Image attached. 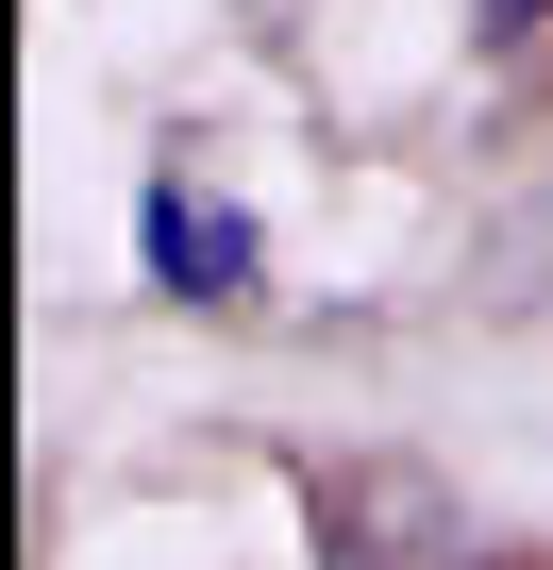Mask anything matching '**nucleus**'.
Here are the masks:
<instances>
[{
	"label": "nucleus",
	"mask_w": 553,
	"mask_h": 570,
	"mask_svg": "<svg viewBox=\"0 0 553 570\" xmlns=\"http://www.w3.org/2000/svg\"><path fill=\"white\" fill-rule=\"evenodd\" d=\"M319 570H486V520L453 503V470L353 453V470H319Z\"/></svg>",
	"instance_id": "1"
},
{
	"label": "nucleus",
	"mask_w": 553,
	"mask_h": 570,
	"mask_svg": "<svg viewBox=\"0 0 553 570\" xmlns=\"http://www.w3.org/2000/svg\"><path fill=\"white\" fill-rule=\"evenodd\" d=\"M151 268H168V303H235V285H251V235L168 168V185H151Z\"/></svg>",
	"instance_id": "2"
},
{
	"label": "nucleus",
	"mask_w": 553,
	"mask_h": 570,
	"mask_svg": "<svg viewBox=\"0 0 553 570\" xmlns=\"http://www.w3.org/2000/svg\"><path fill=\"white\" fill-rule=\"evenodd\" d=\"M470 35H486V51H536V35H553V0H470Z\"/></svg>",
	"instance_id": "3"
}]
</instances>
